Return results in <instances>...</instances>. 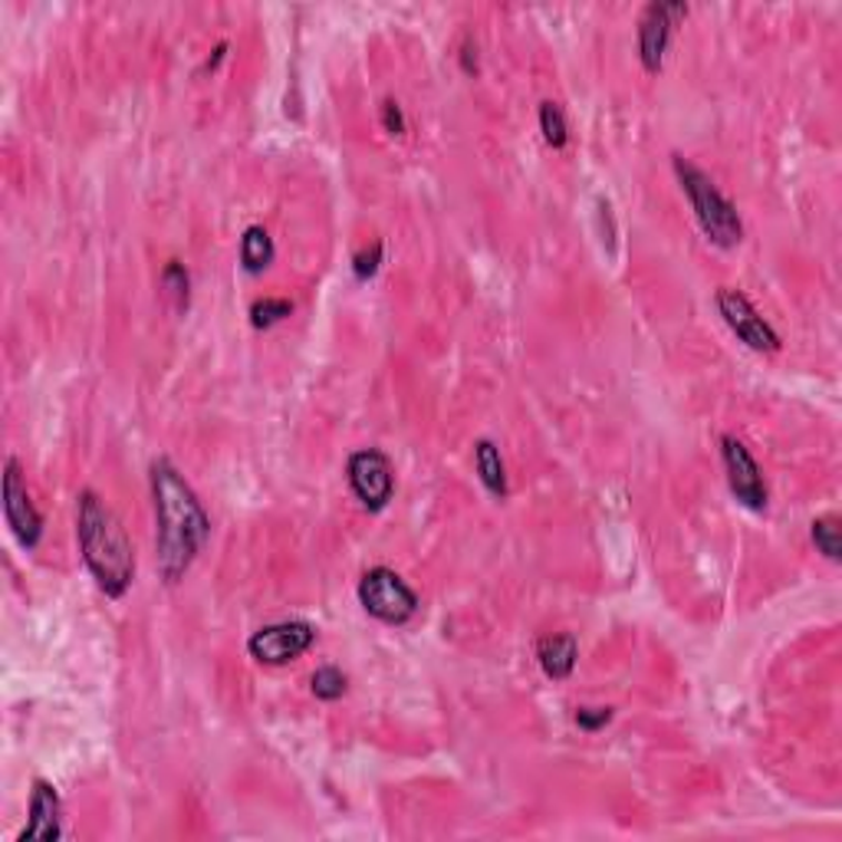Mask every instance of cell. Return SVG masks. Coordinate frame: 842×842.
Returning <instances> with one entry per match:
<instances>
[{
    "label": "cell",
    "instance_id": "6da1fadb",
    "mask_svg": "<svg viewBox=\"0 0 842 842\" xmlns=\"http://www.w3.org/2000/svg\"><path fill=\"white\" fill-rule=\"evenodd\" d=\"M152 504H155V562L159 576L175 586L185 579L211 537V517L182 470L169 458L152 461Z\"/></svg>",
    "mask_w": 842,
    "mask_h": 842
},
{
    "label": "cell",
    "instance_id": "7a4b0ae2",
    "mask_svg": "<svg viewBox=\"0 0 842 842\" xmlns=\"http://www.w3.org/2000/svg\"><path fill=\"white\" fill-rule=\"evenodd\" d=\"M77 540L95 586L109 599H122L135 579V550L122 520L95 490L77 497Z\"/></svg>",
    "mask_w": 842,
    "mask_h": 842
},
{
    "label": "cell",
    "instance_id": "3957f363",
    "mask_svg": "<svg viewBox=\"0 0 842 842\" xmlns=\"http://www.w3.org/2000/svg\"><path fill=\"white\" fill-rule=\"evenodd\" d=\"M671 165H674L678 185H681V191H684L688 201H691V211H694V217H698L704 237H708L714 247H724V251L738 247V244L744 241V221H741L734 201H731L721 187L714 185L694 162H688L684 155H674Z\"/></svg>",
    "mask_w": 842,
    "mask_h": 842
},
{
    "label": "cell",
    "instance_id": "277c9868",
    "mask_svg": "<svg viewBox=\"0 0 842 842\" xmlns=\"http://www.w3.org/2000/svg\"><path fill=\"white\" fill-rule=\"evenodd\" d=\"M356 592H359L363 609L373 619L385 622V626H405V622H412L415 612H418V606H422L418 592L395 569H388V566L366 569Z\"/></svg>",
    "mask_w": 842,
    "mask_h": 842
},
{
    "label": "cell",
    "instance_id": "5b68a950",
    "mask_svg": "<svg viewBox=\"0 0 842 842\" xmlns=\"http://www.w3.org/2000/svg\"><path fill=\"white\" fill-rule=\"evenodd\" d=\"M3 517L10 534L17 537V544L23 550H33L43 537V514L37 510L30 490H27V477L17 458L3 461Z\"/></svg>",
    "mask_w": 842,
    "mask_h": 842
},
{
    "label": "cell",
    "instance_id": "8992f818",
    "mask_svg": "<svg viewBox=\"0 0 842 842\" xmlns=\"http://www.w3.org/2000/svg\"><path fill=\"white\" fill-rule=\"evenodd\" d=\"M714 303H718V313L724 316L728 329H731L748 349H753V353H780V346H783L780 333L753 310V303H750L741 290L721 286L718 296H714Z\"/></svg>",
    "mask_w": 842,
    "mask_h": 842
},
{
    "label": "cell",
    "instance_id": "52a82bcc",
    "mask_svg": "<svg viewBox=\"0 0 842 842\" xmlns=\"http://www.w3.org/2000/svg\"><path fill=\"white\" fill-rule=\"evenodd\" d=\"M346 477H349V487L353 494L359 497V504L366 510H385L392 494H395V468L388 461L385 452L378 448H359L349 455V465H346Z\"/></svg>",
    "mask_w": 842,
    "mask_h": 842
},
{
    "label": "cell",
    "instance_id": "ba28073f",
    "mask_svg": "<svg viewBox=\"0 0 842 842\" xmlns=\"http://www.w3.org/2000/svg\"><path fill=\"white\" fill-rule=\"evenodd\" d=\"M316 642V629L303 619H283V622H274V626H264L257 629L251 639H247V652L257 658L261 665H290L300 656H306Z\"/></svg>",
    "mask_w": 842,
    "mask_h": 842
},
{
    "label": "cell",
    "instance_id": "9c48e42d",
    "mask_svg": "<svg viewBox=\"0 0 842 842\" xmlns=\"http://www.w3.org/2000/svg\"><path fill=\"white\" fill-rule=\"evenodd\" d=\"M721 461H724V470H728V487L738 497V504H744L753 514L767 510L770 490H767L763 470H760L757 458L750 455V448L738 435H724L721 438Z\"/></svg>",
    "mask_w": 842,
    "mask_h": 842
},
{
    "label": "cell",
    "instance_id": "30bf717a",
    "mask_svg": "<svg viewBox=\"0 0 842 842\" xmlns=\"http://www.w3.org/2000/svg\"><path fill=\"white\" fill-rule=\"evenodd\" d=\"M688 17V3L681 0H661L649 3L639 17V60L646 73H658L668 53V43L678 30V23Z\"/></svg>",
    "mask_w": 842,
    "mask_h": 842
},
{
    "label": "cell",
    "instance_id": "8fae6325",
    "mask_svg": "<svg viewBox=\"0 0 842 842\" xmlns=\"http://www.w3.org/2000/svg\"><path fill=\"white\" fill-rule=\"evenodd\" d=\"M63 836V803L50 780L37 777L30 790V820L17 842H57Z\"/></svg>",
    "mask_w": 842,
    "mask_h": 842
},
{
    "label": "cell",
    "instance_id": "7c38bea8",
    "mask_svg": "<svg viewBox=\"0 0 842 842\" xmlns=\"http://www.w3.org/2000/svg\"><path fill=\"white\" fill-rule=\"evenodd\" d=\"M576 658H579V642L566 632H554V636H544L537 642V661L544 668L547 678L554 681H566L576 668Z\"/></svg>",
    "mask_w": 842,
    "mask_h": 842
},
{
    "label": "cell",
    "instance_id": "4fadbf2b",
    "mask_svg": "<svg viewBox=\"0 0 842 842\" xmlns=\"http://www.w3.org/2000/svg\"><path fill=\"white\" fill-rule=\"evenodd\" d=\"M274 257H277V247H274L271 231L261 227V224H251L244 231V237H241V267L251 277H257V274H264L274 264Z\"/></svg>",
    "mask_w": 842,
    "mask_h": 842
},
{
    "label": "cell",
    "instance_id": "5bb4252c",
    "mask_svg": "<svg viewBox=\"0 0 842 842\" xmlns=\"http://www.w3.org/2000/svg\"><path fill=\"white\" fill-rule=\"evenodd\" d=\"M474 468H477V477H480V484L497 497V500H504L507 497V468H504V458H500V448L490 442V438H480L477 445H474Z\"/></svg>",
    "mask_w": 842,
    "mask_h": 842
},
{
    "label": "cell",
    "instance_id": "9a60e30c",
    "mask_svg": "<svg viewBox=\"0 0 842 842\" xmlns=\"http://www.w3.org/2000/svg\"><path fill=\"white\" fill-rule=\"evenodd\" d=\"M310 688H313V694H316L319 701H339V698L349 691V678H346V671H343V668H336V665H323V668H316V671H313Z\"/></svg>",
    "mask_w": 842,
    "mask_h": 842
},
{
    "label": "cell",
    "instance_id": "2e32d148",
    "mask_svg": "<svg viewBox=\"0 0 842 842\" xmlns=\"http://www.w3.org/2000/svg\"><path fill=\"white\" fill-rule=\"evenodd\" d=\"M540 132H544V142L550 149H566L569 142V125H566V115H562L560 102H540Z\"/></svg>",
    "mask_w": 842,
    "mask_h": 842
},
{
    "label": "cell",
    "instance_id": "e0dca14e",
    "mask_svg": "<svg viewBox=\"0 0 842 842\" xmlns=\"http://www.w3.org/2000/svg\"><path fill=\"white\" fill-rule=\"evenodd\" d=\"M162 290L172 296L175 310H179V313H185L187 300H191V277H187V271L182 261H169V264L162 267Z\"/></svg>",
    "mask_w": 842,
    "mask_h": 842
},
{
    "label": "cell",
    "instance_id": "ac0fdd59",
    "mask_svg": "<svg viewBox=\"0 0 842 842\" xmlns=\"http://www.w3.org/2000/svg\"><path fill=\"white\" fill-rule=\"evenodd\" d=\"M290 313H293V303H290V300H283V296H264V300H257V303L251 306V326H254V329H271V326L283 323Z\"/></svg>",
    "mask_w": 842,
    "mask_h": 842
},
{
    "label": "cell",
    "instance_id": "d6986e66",
    "mask_svg": "<svg viewBox=\"0 0 842 842\" xmlns=\"http://www.w3.org/2000/svg\"><path fill=\"white\" fill-rule=\"evenodd\" d=\"M810 537H813V544H816V550L826 557V560H840L842 557V537H840V524H836V517H820V520H813V527H810Z\"/></svg>",
    "mask_w": 842,
    "mask_h": 842
},
{
    "label": "cell",
    "instance_id": "ffe728a7",
    "mask_svg": "<svg viewBox=\"0 0 842 842\" xmlns=\"http://www.w3.org/2000/svg\"><path fill=\"white\" fill-rule=\"evenodd\" d=\"M382 254H385L382 241H373L369 247H363V251L353 257V274H356V281H373L375 274H378V267H382Z\"/></svg>",
    "mask_w": 842,
    "mask_h": 842
},
{
    "label": "cell",
    "instance_id": "44dd1931",
    "mask_svg": "<svg viewBox=\"0 0 842 842\" xmlns=\"http://www.w3.org/2000/svg\"><path fill=\"white\" fill-rule=\"evenodd\" d=\"M612 718H616L612 708H576V724L579 731H589V734L602 731Z\"/></svg>",
    "mask_w": 842,
    "mask_h": 842
},
{
    "label": "cell",
    "instance_id": "7402d4cb",
    "mask_svg": "<svg viewBox=\"0 0 842 842\" xmlns=\"http://www.w3.org/2000/svg\"><path fill=\"white\" fill-rule=\"evenodd\" d=\"M382 125H385V132H392V135H405L408 122H405V112H402V105H398L395 99H385V102H382Z\"/></svg>",
    "mask_w": 842,
    "mask_h": 842
},
{
    "label": "cell",
    "instance_id": "603a6c76",
    "mask_svg": "<svg viewBox=\"0 0 842 842\" xmlns=\"http://www.w3.org/2000/svg\"><path fill=\"white\" fill-rule=\"evenodd\" d=\"M461 67H465V73L477 77V47H470V40H465V47H461Z\"/></svg>",
    "mask_w": 842,
    "mask_h": 842
},
{
    "label": "cell",
    "instance_id": "cb8c5ba5",
    "mask_svg": "<svg viewBox=\"0 0 842 842\" xmlns=\"http://www.w3.org/2000/svg\"><path fill=\"white\" fill-rule=\"evenodd\" d=\"M224 53H227V43H217V50H214V57H207V63H204V70H214L221 60H224Z\"/></svg>",
    "mask_w": 842,
    "mask_h": 842
}]
</instances>
